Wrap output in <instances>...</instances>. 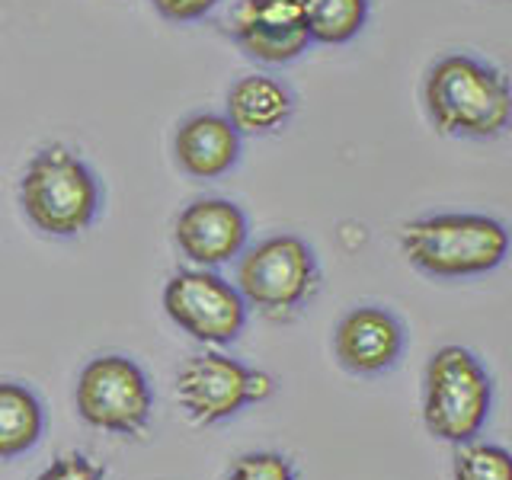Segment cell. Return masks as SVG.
<instances>
[{
    "label": "cell",
    "mask_w": 512,
    "mask_h": 480,
    "mask_svg": "<svg viewBox=\"0 0 512 480\" xmlns=\"http://www.w3.org/2000/svg\"><path fill=\"white\" fill-rule=\"evenodd\" d=\"M493 407V381L471 349L442 346L423 375V423L436 439L464 445L477 439Z\"/></svg>",
    "instance_id": "277c9868"
},
{
    "label": "cell",
    "mask_w": 512,
    "mask_h": 480,
    "mask_svg": "<svg viewBox=\"0 0 512 480\" xmlns=\"http://www.w3.org/2000/svg\"><path fill=\"white\" fill-rule=\"evenodd\" d=\"M452 474L455 480H512V455L503 445L471 439L458 445Z\"/></svg>",
    "instance_id": "2e32d148"
},
{
    "label": "cell",
    "mask_w": 512,
    "mask_h": 480,
    "mask_svg": "<svg viewBox=\"0 0 512 480\" xmlns=\"http://www.w3.org/2000/svg\"><path fill=\"white\" fill-rule=\"evenodd\" d=\"M231 36L260 64H288L311 45L304 26V0H237Z\"/></svg>",
    "instance_id": "9c48e42d"
},
{
    "label": "cell",
    "mask_w": 512,
    "mask_h": 480,
    "mask_svg": "<svg viewBox=\"0 0 512 480\" xmlns=\"http://www.w3.org/2000/svg\"><path fill=\"white\" fill-rule=\"evenodd\" d=\"M224 116L240 135L260 138L276 135L295 116V96L282 80L269 74H247L228 90V103H224Z\"/></svg>",
    "instance_id": "4fadbf2b"
},
{
    "label": "cell",
    "mask_w": 512,
    "mask_h": 480,
    "mask_svg": "<svg viewBox=\"0 0 512 480\" xmlns=\"http://www.w3.org/2000/svg\"><path fill=\"white\" fill-rule=\"evenodd\" d=\"M23 215L48 237H77L100 215L103 189L96 173L68 144H45L20 180Z\"/></svg>",
    "instance_id": "3957f363"
},
{
    "label": "cell",
    "mask_w": 512,
    "mask_h": 480,
    "mask_svg": "<svg viewBox=\"0 0 512 480\" xmlns=\"http://www.w3.org/2000/svg\"><path fill=\"white\" fill-rule=\"evenodd\" d=\"M45 429L39 397L20 381H0V461H13L36 448Z\"/></svg>",
    "instance_id": "5bb4252c"
},
{
    "label": "cell",
    "mask_w": 512,
    "mask_h": 480,
    "mask_svg": "<svg viewBox=\"0 0 512 480\" xmlns=\"http://www.w3.org/2000/svg\"><path fill=\"white\" fill-rule=\"evenodd\" d=\"M404 324L378 304H362L352 308L340 324H336L333 349L343 368L356 375H378L400 359L404 352Z\"/></svg>",
    "instance_id": "8fae6325"
},
{
    "label": "cell",
    "mask_w": 512,
    "mask_h": 480,
    "mask_svg": "<svg viewBox=\"0 0 512 480\" xmlns=\"http://www.w3.org/2000/svg\"><path fill=\"white\" fill-rule=\"evenodd\" d=\"M240 135L221 112H196L180 122L173 138V154L183 173L196 180H218L240 160Z\"/></svg>",
    "instance_id": "7c38bea8"
},
{
    "label": "cell",
    "mask_w": 512,
    "mask_h": 480,
    "mask_svg": "<svg viewBox=\"0 0 512 480\" xmlns=\"http://www.w3.org/2000/svg\"><path fill=\"white\" fill-rule=\"evenodd\" d=\"M272 391H276V378L269 372L247 368L215 346L186 359L176 375V400L189 420L199 426L221 423L250 404H263Z\"/></svg>",
    "instance_id": "8992f818"
},
{
    "label": "cell",
    "mask_w": 512,
    "mask_h": 480,
    "mask_svg": "<svg viewBox=\"0 0 512 480\" xmlns=\"http://www.w3.org/2000/svg\"><path fill=\"white\" fill-rule=\"evenodd\" d=\"M36 480H106L103 468L84 452H68L52 461Z\"/></svg>",
    "instance_id": "ac0fdd59"
},
{
    "label": "cell",
    "mask_w": 512,
    "mask_h": 480,
    "mask_svg": "<svg viewBox=\"0 0 512 480\" xmlns=\"http://www.w3.org/2000/svg\"><path fill=\"white\" fill-rule=\"evenodd\" d=\"M423 100L432 125L452 138H496L512 125V84L474 55H445L429 68Z\"/></svg>",
    "instance_id": "6da1fadb"
},
{
    "label": "cell",
    "mask_w": 512,
    "mask_h": 480,
    "mask_svg": "<svg viewBox=\"0 0 512 480\" xmlns=\"http://www.w3.org/2000/svg\"><path fill=\"white\" fill-rule=\"evenodd\" d=\"M250 221L244 208L221 196L189 202L173 224V240L192 266L218 269L247 250Z\"/></svg>",
    "instance_id": "30bf717a"
},
{
    "label": "cell",
    "mask_w": 512,
    "mask_h": 480,
    "mask_svg": "<svg viewBox=\"0 0 512 480\" xmlns=\"http://www.w3.org/2000/svg\"><path fill=\"white\" fill-rule=\"evenodd\" d=\"M224 480H298V474L279 452H250L234 461Z\"/></svg>",
    "instance_id": "e0dca14e"
},
{
    "label": "cell",
    "mask_w": 512,
    "mask_h": 480,
    "mask_svg": "<svg viewBox=\"0 0 512 480\" xmlns=\"http://www.w3.org/2000/svg\"><path fill=\"white\" fill-rule=\"evenodd\" d=\"M234 285L247 308L269 320H288L317 295V256L295 234H272L237 256Z\"/></svg>",
    "instance_id": "5b68a950"
},
{
    "label": "cell",
    "mask_w": 512,
    "mask_h": 480,
    "mask_svg": "<svg viewBox=\"0 0 512 480\" xmlns=\"http://www.w3.org/2000/svg\"><path fill=\"white\" fill-rule=\"evenodd\" d=\"M368 20V0H304V26L311 42L343 45L356 39Z\"/></svg>",
    "instance_id": "9a60e30c"
},
{
    "label": "cell",
    "mask_w": 512,
    "mask_h": 480,
    "mask_svg": "<svg viewBox=\"0 0 512 480\" xmlns=\"http://www.w3.org/2000/svg\"><path fill=\"white\" fill-rule=\"evenodd\" d=\"M77 413L112 436H141L151 423L154 391L141 365L128 356H96L77 378Z\"/></svg>",
    "instance_id": "52a82bcc"
},
{
    "label": "cell",
    "mask_w": 512,
    "mask_h": 480,
    "mask_svg": "<svg viewBox=\"0 0 512 480\" xmlns=\"http://www.w3.org/2000/svg\"><path fill=\"white\" fill-rule=\"evenodd\" d=\"M164 311L183 333L205 346H228L247 327V301L218 269L189 266L164 285Z\"/></svg>",
    "instance_id": "ba28073f"
},
{
    "label": "cell",
    "mask_w": 512,
    "mask_h": 480,
    "mask_svg": "<svg viewBox=\"0 0 512 480\" xmlns=\"http://www.w3.org/2000/svg\"><path fill=\"white\" fill-rule=\"evenodd\" d=\"M407 260L436 279H471L503 266L512 237L500 218L445 212L410 221L400 231Z\"/></svg>",
    "instance_id": "7a4b0ae2"
},
{
    "label": "cell",
    "mask_w": 512,
    "mask_h": 480,
    "mask_svg": "<svg viewBox=\"0 0 512 480\" xmlns=\"http://www.w3.org/2000/svg\"><path fill=\"white\" fill-rule=\"evenodd\" d=\"M151 4L170 23H196L205 20L221 0H151Z\"/></svg>",
    "instance_id": "d6986e66"
}]
</instances>
